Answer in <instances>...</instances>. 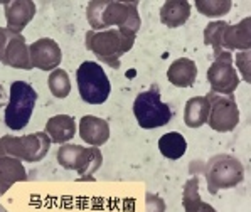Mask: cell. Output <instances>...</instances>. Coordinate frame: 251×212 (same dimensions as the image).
<instances>
[{"label": "cell", "instance_id": "3", "mask_svg": "<svg viewBox=\"0 0 251 212\" xmlns=\"http://www.w3.org/2000/svg\"><path fill=\"white\" fill-rule=\"evenodd\" d=\"M51 138L46 132H36L24 137L5 135L0 138V157H14L24 162H41L51 148Z\"/></svg>", "mask_w": 251, "mask_h": 212}, {"label": "cell", "instance_id": "23", "mask_svg": "<svg viewBox=\"0 0 251 212\" xmlns=\"http://www.w3.org/2000/svg\"><path fill=\"white\" fill-rule=\"evenodd\" d=\"M48 84H49V90H51L52 96L57 99H64L71 93V81H69V76L64 69H59V68L54 69L51 74H49Z\"/></svg>", "mask_w": 251, "mask_h": 212}, {"label": "cell", "instance_id": "27", "mask_svg": "<svg viewBox=\"0 0 251 212\" xmlns=\"http://www.w3.org/2000/svg\"><path fill=\"white\" fill-rule=\"evenodd\" d=\"M236 63L239 66V71H241L243 78H245L246 83L251 81V76H250V51H241L236 56Z\"/></svg>", "mask_w": 251, "mask_h": 212}, {"label": "cell", "instance_id": "14", "mask_svg": "<svg viewBox=\"0 0 251 212\" xmlns=\"http://www.w3.org/2000/svg\"><path fill=\"white\" fill-rule=\"evenodd\" d=\"M34 15H36V3L32 0H14L5 3L7 29L10 32L21 34L34 19Z\"/></svg>", "mask_w": 251, "mask_h": 212}, {"label": "cell", "instance_id": "4", "mask_svg": "<svg viewBox=\"0 0 251 212\" xmlns=\"http://www.w3.org/2000/svg\"><path fill=\"white\" fill-rule=\"evenodd\" d=\"M133 115L137 123L144 130H153L165 126L172 119V110L167 103L160 99V90L152 84L149 91L137 94L133 101Z\"/></svg>", "mask_w": 251, "mask_h": 212}, {"label": "cell", "instance_id": "2", "mask_svg": "<svg viewBox=\"0 0 251 212\" xmlns=\"http://www.w3.org/2000/svg\"><path fill=\"white\" fill-rule=\"evenodd\" d=\"M135 36L125 34L118 29L106 30H88L86 49L91 51L101 63L110 68H120V57L133 47Z\"/></svg>", "mask_w": 251, "mask_h": 212}, {"label": "cell", "instance_id": "9", "mask_svg": "<svg viewBox=\"0 0 251 212\" xmlns=\"http://www.w3.org/2000/svg\"><path fill=\"white\" fill-rule=\"evenodd\" d=\"M206 98L209 101L207 123H209L211 128L219 133L233 132L239 123V110L234 96L233 94L225 96L209 91L206 94Z\"/></svg>", "mask_w": 251, "mask_h": 212}, {"label": "cell", "instance_id": "28", "mask_svg": "<svg viewBox=\"0 0 251 212\" xmlns=\"http://www.w3.org/2000/svg\"><path fill=\"white\" fill-rule=\"evenodd\" d=\"M9 34H10V30L7 29V27H0V57H2L3 49H5L7 39H9Z\"/></svg>", "mask_w": 251, "mask_h": 212}, {"label": "cell", "instance_id": "24", "mask_svg": "<svg viewBox=\"0 0 251 212\" xmlns=\"http://www.w3.org/2000/svg\"><path fill=\"white\" fill-rule=\"evenodd\" d=\"M233 3L229 0H198L196 9L206 17H221L231 10Z\"/></svg>", "mask_w": 251, "mask_h": 212}, {"label": "cell", "instance_id": "8", "mask_svg": "<svg viewBox=\"0 0 251 212\" xmlns=\"http://www.w3.org/2000/svg\"><path fill=\"white\" fill-rule=\"evenodd\" d=\"M57 162L68 170H76L83 180H93V173L103 164V155L96 146L84 148L81 145L64 143L57 150Z\"/></svg>", "mask_w": 251, "mask_h": 212}, {"label": "cell", "instance_id": "20", "mask_svg": "<svg viewBox=\"0 0 251 212\" xmlns=\"http://www.w3.org/2000/svg\"><path fill=\"white\" fill-rule=\"evenodd\" d=\"M209 117V101L206 96H194L187 99L184 110V121L189 128H199L207 123Z\"/></svg>", "mask_w": 251, "mask_h": 212}, {"label": "cell", "instance_id": "16", "mask_svg": "<svg viewBox=\"0 0 251 212\" xmlns=\"http://www.w3.org/2000/svg\"><path fill=\"white\" fill-rule=\"evenodd\" d=\"M27 172L22 162L14 157H0V194H5L15 182H25Z\"/></svg>", "mask_w": 251, "mask_h": 212}, {"label": "cell", "instance_id": "29", "mask_svg": "<svg viewBox=\"0 0 251 212\" xmlns=\"http://www.w3.org/2000/svg\"><path fill=\"white\" fill-rule=\"evenodd\" d=\"M5 103H7V93H5V90H3L2 84H0V108L5 105Z\"/></svg>", "mask_w": 251, "mask_h": 212}, {"label": "cell", "instance_id": "17", "mask_svg": "<svg viewBox=\"0 0 251 212\" xmlns=\"http://www.w3.org/2000/svg\"><path fill=\"white\" fill-rule=\"evenodd\" d=\"M46 135L54 143H66L76 135V121L69 115H56L46 123Z\"/></svg>", "mask_w": 251, "mask_h": 212}, {"label": "cell", "instance_id": "12", "mask_svg": "<svg viewBox=\"0 0 251 212\" xmlns=\"http://www.w3.org/2000/svg\"><path fill=\"white\" fill-rule=\"evenodd\" d=\"M0 61H2V64H5L9 68L25 69V71L32 69V63H30L29 56V46L25 44V39L22 34H9V39H7L5 49H3Z\"/></svg>", "mask_w": 251, "mask_h": 212}, {"label": "cell", "instance_id": "13", "mask_svg": "<svg viewBox=\"0 0 251 212\" xmlns=\"http://www.w3.org/2000/svg\"><path fill=\"white\" fill-rule=\"evenodd\" d=\"M251 47V19L246 17L236 25L226 24L221 34V52H231L234 49L250 51Z\"/></svg>", "mask_w": 251, "mask_h": 212}, {"label": "cell", "instance_id": "22", "mask_svg": "<svg viewBox=\"0 0 251 212\" xmlns=\"http://www.w3.org/2000/svg\"><path fill=\"white\" fill-rule=\"evenodd\" d=\"M159 150L160 153L169 160H179L184 157L185 150H187V141H185L184 135L179 132H169L162 135L159 140Z\"/></svg>", "mask_w": 251, "mask_h": 212}, {"label": "cell", "instance_id": "11", "mask_svg": "<svg viewBox=\"0 0 251 212\" xmlns=\"http://www.w3.org/2000/svg\"><path fill=\"white\" fill-rule=\"evenodd\" d=\"M29 56L32 68H37L41 71H54L63 61L59 44L49 37H42V39L32 42L29 46Z\"/></svg>", "mask_w": 251, "mask_h": 212}, {"label": "cell", "instance_id": "10", "mask_svg": "<svg viewBox=\"0 0 251 212\" xmlns=\"http://www.w3.org/2000/svg\"><path fill=\"white\" fill-rule=\"evenodd\" d=\"M207 81L212 93L229 96L236 91L239 78L236 69L233 68L231 52H221L218 57H214V63L207 69Z\"/></svg>", "mask_w": 251, "mask_h": 212}, {"label": "cell", "instance_id": "5", "mask_svg": "<svg viewBox=\"0 0 251 212\" xmlns=\"http://www.w3.org/2000/svg\"><path fill=\"white\" fill-rule=\"evenodd\" d=\"M204 177H206L207 188L211 194H216L223 188H233L245 180V167L236 157L214 155L204 167Z\"/></svg>", "mask_w": 251, "mask_h": 212}, {"label": "cell", "instance_id": "7", "mask_svg": "<svg viewBox=\"0 0 251 212\" xmlns=\"http://www.w3.org/2000/svg\"><path fill=\"white\" fill-rule=\"evenodd\" d=\"M78 91L88 105H103L111 93V84L103 68L95 61H84L76 71Z\"/></svg>", "mask_w": 251, "mask_h": 212}, {"label": "cell", "instance_id": "18", "mask_svg": "<svg viewBox=\"0 0 251 212\" xmlns=\"http://www.w3.org/2000/svg\"><path fill=\"white\" fill-rule=\"evenodd\" d=\"M191 17V3L187 0H167L160 9V22L165 27L184 25Z\"/></svg>", "mask_w": 251, "mask_h": 212}, {"label": "cell", "instance_id": "6", "mask_svg": "<svg viewBox=\"0 0 251 212\" xmlns=\"http://www.w3.org/2000/svg\"><path fill=\"white\" fill-rule=\"evenodd\" d=\"M37 93L25 81H14L10 84L9 103L5 108V125L10 130H22L29 125Z\"/></svg>", "mask_w": 251, "mask_h": 212}, {"label": "cell", "instance_id": "1", "mask_svg": "<svg viewBox=\"0 0 251 212\" xmlns=\"http://www.w3.org/2000/svg\"><path fill=\"white\" fill-rule=\"evenodd\" d=\"M86 17L91 30H106L118 25V30L130 36H137L140 29L138 2H111V0H93L86 7Z\"/></svg>", "mask_w": 251, "mask_h": 212}, {"label": "cell", "instance_id": "15", "mask_svg": "<svg viewBox=\"0 0 251 212\" xmlns=\"http://www.w3.org/2000/svg\"><path fill=\"white\" fill-rule=\"evenodd\" d=\"M79 137L91 146H101L110 140V125L106 119L86 115L79 121Z\"/></svg>", "mask_w": 251, "mask_h": 212}, {"label": "cell", "instance_id": "21", "mask_svg": "<svg viewBox=\"0 0 251 212\" xmlns=\"http://www.w3.org/2000/svg\"><path fill=\"white\" fill-rule=\"evenodd\" d=\"M182 206L185 212H218L211 204L201 199L198 177H192L185 182L182 190Z\"/></svg>", "mask_w": 251, "mask_h": 212}, {"label": "cell", "instance_id": "25", "mask_svg": "<svg viewBox=\"0 0 251 212\" xmlns=\"http://www.w3.org/2000/svg\"><path fill=\"white\" fill-rule=\"evenodd\" d=\"M227 22L225 21H216L209 22L206 25V29H204V44L211 46L212 51H214V57H218L221 54V34Z\"/></svg>", "mask_w": 251, "mask_h": 212}, {"label": "cell", "instance_id": "19", "mask_svg": "<svg viewBox=\"0 0 251 212\" xmlns=\"http://www.w3.org/2000/svg\"><path fill=\"white\" fill-rule=\"evenodd\" d=\"M198 78V66L192 59L180 57L174 61L167 71V79L177 88H189L196 83Z\"/></svg>", "mask_w": 251, "mask_h": 212}, {"label": "cell", "instance_id": "26", "mask_svg": "<svg viewBox=\"0 0 251 212\" xmlns=\"http://www.w3.org/2000/svg\"><path fill=\"white\" fill-rule=\"evenodd\" d=\"M145 212H165V202L164 199L155 194H147L145 195Z\"/></svg>", "mask_w": 251, "mask_h": 212}]
</instances>
